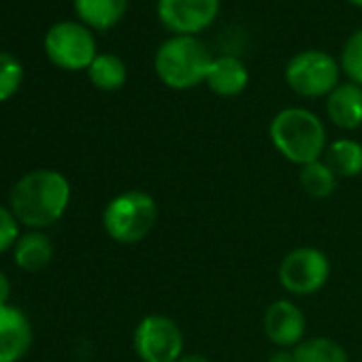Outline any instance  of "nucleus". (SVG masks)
<instances>
[{
  "mask_svg": "<svg viewBox=\"0 0 362 362\" xmlns=\"http://www.w3.org/2000/svg\"><path fill=\"white\" fill-rule=\"evenodd\" d=\"M33 345V326L13 305H0V362H20Z\"/></svg>",
  "mask_w": 362,
  "mask_h": 362,
  "instance_id": "obj_11",
  "label": "nucleus"
},
{
  "mask_svg": "<svg viewBox=\"0 0 362 362\" xmlns=\"http://www.w3.org/2000/svg\"><path fill=\"white\" fill-rule=\"evenodd\" d=\"M341 71L345 73V77L356 83L362 86V28L356 30L343 45L341 49Z\"/></svg>",
  "mask_w": 362,
  "mask_h": 362,
  "instance_id": "obj_20",
  "label": "nucleus"
},
{
  "mask_svg": "<svg viewBox=\"0 0 362 362\" xmlns=\"http://www.w3.org/2000/svg\"><path fill=\"white\" fill-rule=\"evenodd\" d=\"M177 362H211V360L203 354H184Z\"/></svg>",
  "mask_w": 362,
  "mask_h": 362,
  "instance_id": "obj_25",
  "label": "nucleus"
},
{
  "mask_svg": "<svg viewBox=\"0 0 362 362\" xmlns=\"http://www.w3.org/2000/svg\"><path fill=\"white\" fill-rule=\"evenodd\" d=\"M324 160L339 179H354L362 175V143L354 139H337L328 143Z\"/></svg>",
  "mask_w": 362,
  "mask_h": 362,
  "instance_id": "obj_16",
  "label": "nucleus"
},
{
  "mask_svg": "<svg viewBox=\"0 0 362 362\" xmlns=\"http://www.w3.org/2000/svg\"><path fill=\"white\" fill-rule=\"evenodd\" d=\"M269 139L288 162L298 166L322 160L328 147L324 122L303 107L281 109L269 124Z\"/></svg>",
  "mask_w": 362,
  "mask_h": 362,
  "instance_id": "obj_2",
  "label": "nucleus"
},
{
  "mask_svg": "<svg viewBox=\"0 0 362 362\" xmlns=\"http://www.w3.org/2000/svg\"><path fill=\"white\" fill-rule=\"evenodd\" d=\"M24 69L20 60L7 52H0V103L9 100L22 86Z\"/></svg>",
  "mask_w": 362,
  "mask_h": 362,
  "instance_id": "obj_21",
  "label": "nucleus"
},
{
  "mask_svg": "<svg viewBox=\"0 0 362 362\" xmlns=\"http://www.w3.org/2000/svg\"><path fill=\"white\" fill-rule=\"evenodd\" d=\"M54 256V247H52V241L45 233L41 230H30L26 235H22L13 247V258H16V264L22 269V271H28V273H39L43 271L49 260Z\"/></svg>",
  "mask_w": 362,
  "mask_h": 362,
  "instance_id": "obj_14",
  "label": "nucleus"
},
{
  "mask_svg": "<svg viewBox=\"0 0 362 362\" xmlns=\"http://www.w3.org/2000/svg\"><path fill=\"white\" fill-rule=\"evenodd\" d=\"M264 334L277 349H294L300 341H305L307 332V317L303 309L288 300L279 298L273 300L262 317Z\"/></svg>",
  "mask_w": 362,
  "mask_h": 362,
  "instance_id": "obj_10",
  "label": "nucleus"
},
{
  "mask_svg": "<svg viewBox=\"0 0 362 362\" xmlns=\"http://www.w3.org/2000/svg\"><path fill=\"white\" fill-rule=\"evenodd\" d=\"M9 201L20 224L41 230L64 216L71 203V184L54 168H37L26 173L13 186Z\"/></svg>",
  "mask_w": 362,
  "mask_h": 362,
  "instance_id": "obj_1",
  "label": "nucleus"
},
{
  "mask_svg": "<svg viewBox=\"0 0 362 362\" xmlns=\"http://www.w3.org/2000/svg\"><path fill=\"white\" fill-rule=\"evenodd\" d=\"M220 13V0H158V18L173 37H197Z\"/></svg>",
  "mask_w": 362,
  "mask_h": 362,
  "instance_id": "obj_9",
  "label": "nucleus"
},
{
  "mask_svg": "<svg viewBox=\"0 0 362 362\" xmlns=\"http://www.w3.org/2000/svg\"><path fill=\"white\" fill-rule=\"evenodd\" d=\"M341 77V64L326 52L307 49L290 58L286 64L288 88L303 98L328 96Z\"/></svg>",
  "mask_w": 362,
  "mask_h": 362,
  "instance_id": "obj_5",
  "label": "nucleus"
},
{
  "mask_svg": "<svg viewBox=\"0 0 362 362\" xmlns=\"http://www.w3.org/2000/svg\"><path fill=\"white\" fill-rule=\"evenodd\" d=\"M328 119L341 130H356L362 126V86L351 81L339 83L326 96Z\"/></svg>",
  "mask_w": 362,
  "mask_h": 362,
  "instance_id": "obj_12",
  "label": "nucleus"
},
{
  "mask_svg": "<svg viewBox=\"0 0 362 362\" xmlns=\"http://www.w3.org/2000/svg\"><path fill=\"white\" fill-rule=\"evenodd\" d=\"M205 83L216 96L233 98V96H239L247 88L250 71L239 58L220 56V58H214V62L207 71Z\"/></svg>",
  "mask_w": 362,
  "mask_h": 362,
  "instance_id": "obj_13",
  "label": "nucleus"
},
{
  "mask_svg": "<svg viewBox=\"0 0 362 362\" xmlns=\"http://www.w3.org/2000/svg\"><path fill=\"white\" fill-rule=\"evenodd\" d=\"M214 58L199 37H170L153 58L158 79L170 90H190L207 79Z\"/></svg>",
  "mask_w": 362,
  "mask_h": 362,
  "instance_id": "obj_3",
  "label": "nucleus"
},
{
  "mask_svg": "<svg viewBox=\"0 0 362 362\" xmlns=\"http://www.w3.org/2000/svg\"><path fill=\"white\" fill-rule=\"evenodd\" d=\"M9 292H11V284H9L7 275H5L3 271H0V305H7Z\"/></svg>",
  "mask_w": 362,
  "mask_h": 362,
  "instance_id": "obj_24",
  "label": "nucleus"
},
{
  "mask_svg": "<svg viewBox=\"0 0 362 362\" xmlns=\"http://www.w3.org/2000/svg\"><path fill=\"white\" fill-rule=\"evenodd\" d=\"M349 5H354V7H360L362 9V0H347Z\"/></svg>",
  "mask_w": 362,
  "mask_h": 362,
  "instance_id": "obj_26",
  "label": "nucleus"
},
{
  "mask_svg": "<svg viewBox=\"0 0 362 362\" xmlns=\"http://www.w3.org/2000/svg\"><path fill=\"white\" fill-rule=\"evenodd\" d=\"M330 279V260L317 247H294L281 258L279 284L292 296L317 294Z\"/></svg>",
  "mask_w": 362,
  "mask_h": 362,
  "instance_id": "obj_6",
  "label": "nucleus"
},
{
  "mask_svg": "<svg viewBox=\"0 0 362 362\" xmlns=\"http://www.w3.org/2000/svg\"><path fill=\"white\" fill-rule=\"evenodd\" d=\"M20 239V222L11 209L0 205V254L16 247Z\"/></svg>",
  "mask_w": 362,
  "mask_h": 362,
  "instance_id": "obj_22",
  "label": "nucleus"
},
{
  "mask_svg": "<svg viewBox=\"0 0 362 362\" xmlns=\"http://www.w3.org/2000/svg\"><path fill=\"white\" fill-rule=\"evenodd\" d=\"M294 362H349V356L341 343L328 337H309L294 349Z\"/></svg>",
  "mask_w": 362,
  "mask_h": 362,
  "instance_id": "obj_18",
  "label": "nucleus"
},
{
  "mask_svg": "<svg viewBox=\"0 0 362 362\" xmlns=\"http://www.w3.org/2000/svg\"><path fill=\"white\" fill-rule=\"evenodd\" d=\"M158 222V203L143 190H126L111 199L103 211L105 233L122 243L134 245L143 241Z\"/></svg>",
  "mask_w": 362,
  "mask_h": 362,
  "instance_id": "obj_4",
  "label": "nucleus"
},
{
  "mask_svg": "<svg viewBox=\"0 0 362 362\" xmlns=\"http://www.w3.org/2000/svg\"><path fill=\"white\" fill-rule=\"evenodd\" d=\"M267 362H294V354L292 349H275Z\"/></svg>",
  "mask_w": 362,
  "mask_h": 362,
  "instance_id": "obj_23",
  "label": "nucleus"
},
{
  "mask_svg": "<svg viewBox=\"0 0 362 362\" xmlns=\"http://www.w3.org/2000/svg\"><path fill=\"white\" fill-rule=\"evenodd\" d=\"M298 184L305 190V194H309L311 199H328L337 190L339 177L322 158V160H315V162L300 166Z\"/></svg>",
  "mask_w": 362,
  "mask_h": 362,
  "instance_id": "obj_17",
  "label": "nucleus"
},
{
  "mask_svg": "<svg viewBox=\"0 0 362 362\" xmlns=\"http://www.w3.org/2000/svg\"><path fill=\"white\" fill-rule=\"evenodd\" d=\"M88 77L98 90L115 92L126 83L128 71H126V64L122 62V58H117L113 54H98L88 69Z\"/></svg>",
  "mask_w": 362,
  "mask_h": 362,
  "instance_id": "obj_19",
  "label": "nucleus"
},
{
  "mask_svg": "<svg viewBox=\"0 0 362 362\" xmlns=\"http://www.w3.org/2000/svg\"><path fill=\"white\" fill-rule=\"evenodd\" d=\"M132 345L141 362H177L184 356V332L173 317L151 313L136 324Z\"/></svg>",
  "mask_w": 362,
  "mask_h": 362,
  "instance_id": "obj_7",
  "label": "nucleus"
},
{
  "mask_svg": "<svg viewBox=\"0 0 362 362\" xmlns=\"http://www.w3.org/2000/svg\"><path fill=\"white\" fill-rule=\"evenodd\" d=\"M128 0H75L79 20L94 30L113 28L126 13Z\"/></svg>",
  "mask_w": 362,
  "mask_h": 362,
  "instance_id": "obj_15",
  "label": "nucleus"
},
{
  "mask_svg": "<svg viewBox=\"0 0 362 362\" xmlns=\"http://www.w3.org/2000/svg\"><path fill=\"white\" fill-rule=\"evenodd\" d=\"M45 54L56 66L64 71L90 69L98 56L94 35L86 24L79 22L54 24L45 35Z\"/></svg>",
  "mask_w": 362,
  "mask_h": 362,
  "instance_id": "obj_8",
  "label": "nucleus"
}]
</instances>
